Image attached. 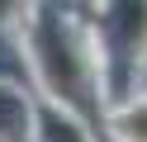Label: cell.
Wrapping results in <instances>:
<instances>
[{"label": "cell", "instance_id": "cell-1", "mask_svg": "<svg viewBox=\"0 0 147 142\" xmlns=\"http://www.w3.org/2000/svg\"><path fill=\"white\" fill-rule=\"evenodd\" d=\"M0 109L10 114V118H24V109H19V100H14L10 90H0Z\"/></svg>", "mask_w": 147, "mask_h": 142}]
</instances>
